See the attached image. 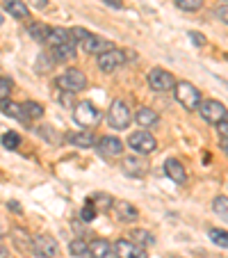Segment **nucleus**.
Listing matches in <instances>:
<instances>
[{
  "instance_id": "9d476101",
  "label": "nucleus",
  "mask_w": 228,
  "mask_h": 258,
  "mask_svg": "<svg viewBox=\"0 0 228 258\" xmlns=\"http://www.w3.org/2000/svg\"><path fill=\"white\" fill-rule=\"evenodd\" d=\"M80 44H83L85 53H92V55H101V53H105V50L114 48V44H112L110 39H103V37L92 34V32L85 34L83 39H80Z\"/></svg>"
},
{
  "instance_id": "473e14b6",
  "label": "nucleus",
  "mask_w": 228,
  "mask_h": 258,
  "mask_svg": "<svg viewBox=\"0 0 228 258\" xmlns=\"http://www.w3.org/2000/svg\"><path fill=\"white\" fill-rule=\"evenodd\" d=\"M189 37H192L194 46H203V44H205V37H203L201 32H194V30H192V32H189Z\"/></svg>"
},
{
  "instance_id": "4468645a",
  "label": "nucleus",
  "mask_w": 228,
  "mask_h": 258,
  "mask_svg": "<svg viewBox=\"0 0 228 258\" xmlns=\"http://www.w3.org/2000/svg\"><path fill=\"white\" fill-rule=\"evenodd\" d=\"M89 256L92 258H117V249L114 244L107 242V240H92L89 244Z\"/></svg>"
},
{
  "instance_id": "393cba45",
  "label": "nucleus",
  "mask_w": 228,
  "mask_h": 258,
  "mask_svg": "<svg viewBox=\"0 0 228 258\" xmlns=\"http://www.w3.org/2000/svg\"><path fill=\"white\" fill-rule=\"evenodd\" d=\"M3 112L7 114V117H12V119H25L23 117V107L19 105V103H12V101H5L3 103Z\"/></svg>"
},
{
  "instance_id": "ea45409f",
  "label": "nucleus",
  "mask_w": 228,
  "mask_h": 258,
  "mask_svg": "<svg viewBox=\"0 0 228 258\" xmlns=\"http://www.w3.org/2000/svg\"><path fill=\"white\" fill-rule=\"evenodd\" d=\"M3 21H5V19H3V12H0V25H3Z\"/></svg>"
},
{
  "instance_id": "2f4dec72",
  "label": "nucleus",
  "mask_w": 228,
  "mask_h": 258,
  "mask_svg": "<svg viewBox=\"0 0 228 258\" xmlns=\"http://www.w3.org/2000/svg\"><path fill=\"white\" fill-rule=\"evenodd\" d=\"M217 19L223 21V23L228 25V3H226V5H221V7L217 10Z\"/></svg>"
},
{
  "instance_id": "7c9ffc66",
  "label": "nucleus",
  "mask_w": 228,
  "mask_h": 258,
  "mask_svg": "<svg viewBox=\"0 0 228 258\" xmlns=\"http://www.w3.org/2000/svg\"><path fill=\"white\" fill-rule=\"evenodd\" d=\"M80 217H83V222H94V219H96V206H94V201H92V199H89L87 204H85L83 215H80Z\"/></svg>"
},
{
  "instance_id": "cd10ccee",
  "label": "nucleus",
  "mask_w": 228,
  "mask_h": 258,
  "mask_svg": "<svg viewBox=\"0 0 228 258\" xmlns=\"http://www.w3.org/2000/svg\"><path fill=\"white\" fill-rule=\"evenodd\" d=\"M210 240H212L214 244H219V247L228 249V231H221V229H210Z\"/></svg>"
},
{
  "instance_id": "5701e85b",
  "label": "nucleus",
  "mask_w": 228,
  "mask_h": 258,
  "mask_svg": "<svg viewBox=\"0 0 228 258\" xmlns=\"http://www.w3.org/2000/svg\"><path fill=\"white\" fill-rule=\"evenodd\" d=\"M130 242L144 247V244H153V242H156V238H153V233H148V231L135 229V231H130Z\"/></svg>"
},
{
  "instance_id": "1a4fd4ad",
  "label": "nucleus",
  "mask_w": 228,
  "mask_h": 258,
  "mask_svg": "<svg viewBox=\"0 0 228 258\" xmlns=\"http://www.w3.org/2000/svg\"><path fill=\"white\" fill-rule=\"evenodd\" d=\"M32 251L39 258H55L59 251V244L53 235H34L32 238Z\"/></svg>"
},
{
  "instance_id": "f704fd0d",
  "label": "nucleus",
  "mask_w": 228,
  "mask_h": 258,
  "mask_svg": "<svg viewBox=\"0 0 228 258\" xmlns=\"http://www.w3.org/2000/svg\"><path fill=\"white\" fill-rule=\"evenodd\" d=\"M103 3H107V5L114 7V10H121L123 7V0H103Z\"/></svg>"
},
{
  "instance_id": "58836bf2",
  "label": "nucleus",
  "mask_w": 228,
  "mask_h": 258,
  "mask_svg": "<svg viewBox=\"0 0 228 258\" xmlns=\"http://www.w3.org/2000/svg\"><path fill=\"white\" fill-rule=\"evenodd\" d=\"M223 151H226V153H228V142H223Z\"/></svg>"
},
{
  "instance_id": "f3484780",
  "label": "nucleus",
  "mask_w": 228,
  "mask_h": 258,
  "mask_svg": "<svg viewBox=\"0 0 228 258\" xmlns=\"http://www.w3.org/2000/svg\"><path fill=\"white\" fill-rule=\"evenodd\" d=\"M123 171H126L128 176H135V178H141V176H146V162L141 160V158H126L123 160Z\"/></svg>"
},
{
  "instance_id": "c85d7f7f",
  "label": "nucleus",
  "mask_w": 228,
  "mask_h": 258,
  "mask_svg": "<svg viewBox=\"0 0 228 258\" xmlns=\"http://www.w3.org/2000/svg\"><path fill=\"white\" fill-rule=\"evenodd\" d=\"M176 5L185 12H196V10H201L203 0H176Z\"/></svg>"
},
{
  "instance_id": "a211bd4d",
  "label": "nucleus",
  "mask_w": 228,
  "mask_h": 258,
  "mask_svg": "<svg viewBox=\"0 0 228 258\" xmlns=\"http://www.w3.org/2000/svg\"><path fill=\"white\" fill-rule=\"evenodd\" d=\"M114 213H117V217L121 222H135L139 217L137 208L132 204H128V201H114Z\"/></svg>"
},
{
  "instance_id": "b1692460",
  "label": "nucleus",
  "mask_w": 228,
  "mask_h": 258,
  "mask_svg": "<svg viewBox=\"0 0 228 258\" xmlns=\"http://www.w3.org/2000/svg\"><path fill=\"white\" fill-rule=\"evenodd\" d=\"M23 117L25 119H39L41 114H44V105H39V103H34V101H28L23 103Z\"/></svg>"
},
{
  "instance_id": "dca6fc26",
  "label": "nucleus",
  "mask_w": 228,
  "mask_h": 258,
  "mask_svg": "<svg viewBox=\"0 0 228 258\" xmlns=\"http://www.w3.org/2000/svg\"><path fill=\"white\" fill-rule=\"evenodd\" d=\"M68 142H71L73 146H78V149H92L94 144H96V137H94L92 131H78V133H71V135L66 137Z\"/></svg>"
},
{
  "instance_id": "c9c22d12",
  "label": "nucleus",
  "mask_w": 228,
  "mask_h": 258,
  "mask_svg": "<svg viewBox=\"0 0 228 258\" xmlns=\"http://www.w3.org/2000/svg\"><path fill=\"white\" fill-rule=\"evenodd\" d=\"M7 208H10L12 213H21V210H23V208H21L19 201H10V204H7Z\"/></svg>"
},
{
  "instance_id": "4c0bfd02",
  "label": "nucleus",
  "mask_w": 228,
  "mask_h": 258,
  "mask_svg": "<svg viewBox=\"0 0 228 258\" xmlns=\"http://www.w3.org/2000/svg\"><path fill=\"white\" fill-rule=\"evenodd\" d=\"M0 258H10V253H7L5 247H0Z\"/></svg>"
},
{
  "instance_id": "bb28decb",
  "label": "nucleus",
  "mask_w": 228,
  "mask_h": 258,
  "mask_svg": "<svg viewBox=\"0 0 228 258\" xmlns=\"http://www.w3.org/2000/svg\"><path fill=\"white\" fill-rule=\"evenodd\" d=\"M3 146L5 149H10V151H14V149H19V144H21V137H19V133H14V131H7L5 135H3Z\"/></svg>"
},
{
  "instance_id": "f03ea898",
  "label": "nucleus",
  "mask_w": 228,
  "mask_h": 258,
  "mask_svg": "<svg viewBox=\"0 0 228 258\" xmlns=\"http://www.w3.org/2000/svg\"><path fill=\"white\" fill-rule=\"evenodd\" d=\"M130 121H132V112L128 107V103L121 101V98H114L110 105V112H107V123L114 131H123V128L130 126Z\"/></svg>"
},
{
  "instance_id": "2eb2a0df",
  "label": "nucleus",
  "mask_w": 228,
  "mask_h": 258,
  "mask_svg": "<svg viewBox=\"0 0 228 258\" xmlns=\"http://www.w3.org/2000/svg\"><path fill=\"white\" fill-rule=\"evenodd\" d=\"M165 174L169 176L174 183H178V185H183L185 180H187V174H185L183 162L176 160V158H169V160H165Z\"/></svg>"
},
{
  "instance_id": "e433bc0d",
  "label": "nucleus",
  "mask_w": 228,
  "mask_h": 258,
  "mask_svg": "<svg viewBox=\"0 0 228 258\" xmlns=\"http://www.w3.org/2000/svg\"><path fill=\"white\" fill-rule=\"evenodd\" d=\"M34 7H39V10H46L48 7V0H32Z\"/></svg>"
},
{
  "instance_id": "6e6552de",
  "label": "nucleus",
  "mask_w": 228,
  "mask_h": 258,
  "mask_svg": "<svg viewBox=\"0 0 228 258\" xmlns=\"http://www.w3.org/2000/svg\"><path fill=\"white\" fill-rule=\"evenodd\" d=\"M98 69H101L103 73H112V71H117L119 67H123L126 64V50H121V48H110V50H105V53H101L98 55Z\"/></svg>"
},
{
  "instance_id": "20e7f679",
  "label": "nucleus",
  "mask_w": 228,
  "mask_h": 258,
  "mask_svg": "<svg viewBox=\"0 0 228 258\" xmlns=\"http://www.w3.org/2000/svg\"><path fill=\"white\" fill-rule=\"evenodd\" d=\"M73 119L83 128H94L101 121V110H98L92 101H80L78 105H75V110H73Z\"/></svg>"
},
{
  "instance_id": "f8f14e48",
  "label": "nucleus",
  "mask_w": 228,
  "mask_h": 258,
  "mask_svg": "<svg viewBox=\"0 0 228 258\" xmlns=\"http://www.w3.org/2000/svg\"><path fill=\"white\" fill-rule=\"evenodd\" d=\"M96 146H98V153L105 156V158H117V156H121L123 153V142L119 140V137H114V135L101 137Z\"/></svg>"
},
{
  "instance_id": "72a5a7b5",
  "label": "nucleus",
  "mask_w": 228,
  "mask_h": 258,
  "mask_svg": "<svg viewBox=\"0 0 228 258\" xmlns=\"http://www.w3.org/2000/svg\"><path fill=\"white\" fill-rule=\"evenodd\" d=\"M217 131H219V135H221V140H223V142H228V121L217 123Z\"/></svg>"
},
{
  "instance_id": "f257e3e1",
  "label": "nucleus",
  "mask_w": 228,
  "mask_h": 258,
  "mask_svg": "<svg viewBox=\"0 0 228 258\" xmlns=\"http://www.w3.org/2000/svg\"><path fill=\"white\" fill-rule=\"evenodd\" d=\"M174 96H176V101H178L180 105L187 110V112H196V110L201 107V103H203V96H201L199 87H196V85H192V83H187V80L176 83Z\"/></svg>"
},
{
  "instance_id": "4be33fe9",
  "label": "nucleus",
  "mask_w": 228,
  "mask_h": 258,
  "mask_svg": "<svg viewBox=\"0 0 228 258\" xmlns=\"http://www.w3.org/2000/svg\"><path fill=\"white\" fill-rule=\"evenodd\" d=\"M68 251H71V256H75V258H87L89 256V242H85V240H71V242H68Z\"/></svg>"
},
{
  "instance_id": "9b49d317",
  "label": "nucleus",
  "mask_w": 228,
  "mask_h": 258,
  "mask_svg": "<svg viewBox=\"0 0 228 258\" xmlns=\"http://www.w3.org/2000/svg\"><path fill=\"white\" fill-rule=\"evenodd\" d=\"M114 249H117V258H148V253H146V247H139V244L130 242L128 238L117 240Z\"/></svg>"
},
{
  "instance_id": "a878e982",
  "label": "nucleus",
  "mask_w": 228,
  "mask_h": 258,
  "mask_svg": "<svg viewBox=\"0 0 228 258\" xmlns=\"http://www.w3.org/2000/svg\"><path fill=\"white\" fill-rule=\"evenodd\" d=\"M212 210L223 222H228V197H217V199L212 201Z\"/></svg>"
},
{
  "instance_id": "39448f33",
  "label": "nucleus",
  "mask_w": 228,
  "mask_h": 258,
  "mask_svg": "<svg viewBox=\"0 0 228 258\" xmlns=\"http://www.w3.org/2000/svg\"><path fill=\"white\" fill-rule=\"evenodd\" d=\"M128 146H130L137 156H148V153H153L158 149V142L148 131H135L128 137Z\"/></svg>"
},
{
  "instance_id": "412c9836",
  "label": "nucleus",
  "mask_w": 228,
  "mask_h": 258,
  "mask_svg": "<svg viewBox=\"0 0 228 258\" xmlns=\"http://www.w3.org/2000/svg\"><path fill=\"white\" fill-rule=\"evenodd\" d=\"M5 10L10 12L14 19H28V14H30L28 5H25V3H21V0H7Z\"/></svg>"
},
{
  "instance_id": "7ed1b4c3",
  "label": "nucleus",
  "mask_w": 228,
  "mask_h": 258,
  "mask_svg": "<svg viewBox=\"0 0 228 258\" xmlns=\"http://www.w3.org/2000/svg\"><path fill=\"white\" fill-rule=\"evenodd\" d=\"M55 85H57L62 92L75 94V92H83V89L87 87V76H85L80 69H66L62 76L55 78Z\"/></svg>"
},
{
  "instance_id": "423d86ee",
  "label": "nucleus",
  "mask_w": 228,
  "mask_h": 258,
  "mask_svg": "<svg viewBox=\"0 0 228 258\" xmlns=\"http://www.w3.org/2000/svg\"><path fill=\"white\" fill-rule=\"evenodd\" d=\"M196 112H201V117H203L208 123H214V126H217V123L226 121L228 110H226V105H223L221 101H214V98H208V101L201 103V107L196 110Z\"/></svg>"
},
{
  "instance_id": "aec40b11",
  "label": "nucleus",
  "mask_w": 228,
  "mask_h": 258,
  "mask_svg": "<svg viewBox=\"0 0 228 258\" xmlns=\"http://www.w3.org/2000/svg\"><path fill=\"white\" fill-rule=\"evenodd\" d=\"M50 30L53 28H48V25H44V23H32L28 28V32H30V37H32L34 41H39V44H48Z\"/></svg>"
},
{
  "instance_id": "ddd939ff",
  "label": "nucleus",
  "mask_w": 228,
  "mask_h": 258,
  "mask_svg": "<svg viewBox=\"0 0 228 258\" xmlns=\"http://www.w3.org/2000/svg\"><path fill=\"white\" fill-rule=\"evenodd\" d=\"M50 55H53V62H68V59H73L75 57V39L50 46Z\"/></svg>"
},
{
  "instance_id": "0eeeda50",
  "label": "nucleus",
  "mask_w": 228,
  "mask_h": 258,
  "mask_svg": "<svg viewBox=\"0 0 228 258\" xmlns=\"http://www.w3.org/2000/svg\"><path fill=\"white\" fill-rule=\"evenodd\" d=\"M146 78H148L150 89H156V92H169V89H174V87H176L174 73L167 71V69H162V67L150 69Z\"/></svg>"
},
{
  "instance_id": "c756f323",
  "label": "nucleus",
  "mask_w": 228,
  "mask_h": 258,
  "mask_svg": "<svg viewBox=\"0 0 228 258\" xmlns=\"http://www.w3.org/2000/svg\"><path fill=\"white\" fill-rule=\"evenodd\" d=\"M12 94V80L10 78H0V105L10 98Z\"/></svg>"
},
{
  "instance_id": "6ab92c4d",
  "label": "nucleus",
  "mask_w": 228,
  "mask_h": 258,
  "mask_svg": "<svg viewBox=\"0 0 228 258\" xmlns=\"http://www.w3.org/2000/svg\"><path fill=\"white\" fill-rule=\"evenodd\" d=\"M158 112L156 110H150V107H139L137 110V114H135V121L139 123L141 128H150V126H156L158 123Z\"/></svg>"
}]
</instances>
